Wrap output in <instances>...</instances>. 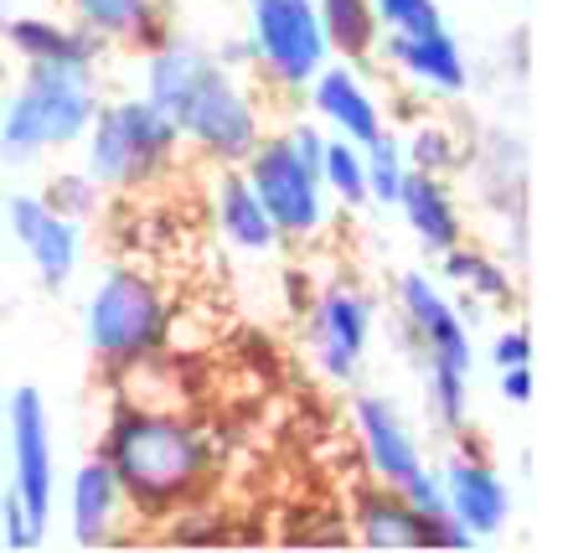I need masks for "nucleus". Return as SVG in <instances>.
I'll return each mask as SVG.
<instances>
[{
    "label": "nucleus",
    "mask_w": 568,
    "mask_h": 553,
    "mask_svg": "<svg viewBox=\"0 0 568 553\" xmlns=\"http://www.w3.org/2000/svg\"><path fill=\"white\" fill-rule=\"evenodd\" d=\"M352 430H357L362 461H367L373 481H383L393 492H408L429 471L419 434H414V424H408L404 409L393 404L388 393H357L352 399Z\"/></svg>",
    "instance_id": "nucleus-11"
},
{
    "label": "nucleus",
    "mask_w": 568,
    "mask_h": 553,
    "mask_svg": "<svg viewBox=\"0 0 568 553\" xmlns=\"http://www.w3.org/2000/svg\"><path fill=\"white\" fill-rule=\"evenodd\" d=\"M377 42H383L393 68L404 78H414L419 89L445 93V99L470 89V58H465V47L445 27L408 31V37H377Z\"/></svg>",
    "instance_id": "nucleus-16"
},
{
    "label": "nucleus",
    "mask_w": 568,
    "mask_h": 553,
    "mask_svg": "<svg viewBox=\"0 0 568 553\" xmlns=\"http://www.w3.org/2000/svg\"><path fill=\"white\" fill-rule=\"evenodd\" d=\"M0 512H6V481H0Z\"/></svg>",
    "instance_id": "nucleus-34"
},
{
    "label": "nucleus",
    "mask_w": 568,
    "mask_h": 553,
    "mask_svg": "<svg viewBox=\"0 0 568 553\" xmlns=\"http://www.w3.org/2000/svg\"><path fill=\"white\" fill-rule=\"evenodd\" d=\"M42 197L58 212H68L73 223H89L93 212L104 208V187H99V181H93L83 165H78V171H58V177L42 187Z\"/></svg>",
    "instance_id": "nucleus-27"
},
{
    "label": "nucleus",
    "mask_w": 568,
    "mask_h": 553,
    "mask_svg": "<svg viewBox=\"0 0 568 553\" xmlns=\"http://www.w3.org/2000/svg\"><path fill=\"white\" fill-rule=\"evenodd\" d=\"M239 171L258 192V202H264V212H270L280 243H311V239L326 233V223H331L326 187H321L315 161H305V155L295 150L290 130H264Z\"/></svg>",
    "instance_id": "nucleus-6"
},
{
    "label": "nucleus",
    "mask_w": 568,
    "mask_h": 553,
    "mask_svg": "<svg viewBox=\"0 0 568 553\" xmlns=\"http://www.w3.org/2000/svg\"><path fill=\"white\" fill-rule=\"evenodd\" d=\"M398 315H404L408 336L419 342L424 358L434 362H455L476 373V346H470V321L455 300L439 290L424 270H404L398 274Z\"/></svg>",
    "instance_id": "nucleus-13"
},
{
    "label": "nucleus",
    "mask_w": 568,
    "mask_h": 553,
    "mask_svg": "<svg viewBox=\"0 0 568 553\" xmlns=\"http://www.w3.org/2000/svg\"><path fill=\"white\" fill-rule=\"evenodd\" d=\"M212 58L223 62V68H233V73H248V68H254V58H248V42H227V47H212Z\"/></svg>",
    "instance_id": "nucleus-32"
},
{
    "label": "nucleus",
    "mask_w": 568,
    "mask_h": 553,
    "mask_svg": "<svg viewBox=\"0 0 568 553\" xmlns=\"http://www.w3.org/2000/svg\"><path fill=\"white\" fill-rule=\"evenodd\" d=\"M124 517H130V496H124L114 465H109L104 455H89V461L73 471V481H68V523H73V543H83V549L120 543Z\"/></svg>",
    "instance_id": "nucleus-14"
},
{
    "label": "nucleus",
    "mask_w": 568,
    "mask_h": 553,
    "mask_svg": "<svg viewBox=\"0 0 568 553\" xmlns=\"http://www.w3.org/2000/svg\"><path fill=\"white\" fill-rule=\"evenodd\" d=\"M6 16H11V0H0V27H6Z\"/></svg>",
    "instance_id": "nucleus-33"
},
{
    "label": "nucleus",
    "mask_w": 568,
    "mask_h": 553,
    "mask_svg": "<svg viewBox=\"0 0 568 553\" xmlns=\"http://www.w3.org/2000/svg\"><path fill=\"white\" fill-rule=\"evenodd\" d=\"M78 27H89L93 37H104L109 47H135L145 52L165 31L161 6L155 0H58Z\"/></svg>",
    "instance_id": "nucleus-21"
},
{
    "label": "nucleus",
    "mask_w": 568,
    "mask_h": 553,
    "mask_svg": "<svg viewBox=\"0 0 568 553\" xmlns=\"http://www.w3.org/2000/svg\"><path fill=\"white\" fill-rule=\"evenodd\" d=\"M0 430H6V450H11V486L16 502L27 507L31 527L47 539L52 527V507H58V445H52V414L37 383H16L0 409Z\"/></svg>",
    "instance_id": "nucleus-8"
},
{
    "label": "nucleus",
    "mask_w": 568,
    "mask_h": 553,
    "mask_svg": "<svg viewBox=\"0 0 568 553\" xmlns=\"http://www.w3.org/2000/svg\"><path fill=\"white\" fill-rule=\"evenodd\" d=\"M212 228L239 254H274L280 249V233H274L270 212H264V202H258V192L248 187V177H243L239 165H217V181H212Z\"/></svg>",
    "instance_id": "nucleus-18"
},
{
    "label": "nucleus",
    "mask_w": 568,
    "mask_h": 553,
    "mask_svg": "<svg viewBox=\"0 0 568 553\" xmlns=\"http://www.w3.org/2000/svg\"><path fill=\"white\" fill-rule=\"evenodd\" d=\"M491 362H496V368H511V362H532V331H527V326L496 331Z\"/></svg>",
    "instance_id": "nucleus-30"
},
{
    "label": "nucleus",
    "mask_w": 568,
    "mask_h": 553,
    "mask_svg": "<svg viewBox=\"0 0 568 553\" xmlns=\"http://www.w3.org/2000/svg\"><path fill=\"white\" fill-rule=\"evenodd\" d=\"M362 155H367V202H377V208H393V202H398V192H404V177H408L404 135L383 124V130H377V135L362 145Z\"/></svg>",
    "instance_id": "nucleus-25"
},
{
    "label": "nucleus",
    "mask_w": 568,
    "mask_h": 553,
    "mask_svg": "<svg viewBox=\"0 0 568 553\" xmlns=\"http://www.w3.org/2000/svg\"><path fill=\"white\" fill-rule=\"evenodd\" d=\"M404 155H408V171H434V177H445L449 165L460 161V140L449 135L445 124H419V130L404 140Z\"/></svg>",
    "instance_id": "nucleus-28"
},
{
    "label": "nucleus",
    "mask_w": 568,
    "mask_h": 553,
    "mask_svg": "<svg viewBox=\"0 0 568 553\" xmlns=\"http://www.w3.org/2000/svg\"><path fill=\"white\" fill-rule=\"evenodd\" d=\"M104 104V83L93 62H21L0 99V165H27L62 155L83 140Z\"/></svg>",
    "instance_id": "nucleus-2"
},
{
    "label": "nucleus",
    "mask_w": 568,
    "mask_h": 553,
    "mask_svg": "<svg viewBox=\"0 0 568 553\" xmlns=\"http://www.w3.org/2000/svg\"><path fill=\"white\" fill-rule=\"evenodd\" d=\"M352 533L367 549H429V517H424L404 492H393L383 481L362 486L352 502Z\"/></svg>",
    "instance_id": "nucleus-19"
},
{
    "label": "nucleus",
    "mask_w": 568,
    "mask_h": 553,
    "mask_svg": "<svg viewBox=\"0 0 568 553\" xmlns=\"http://www.w3.org/2000/svg\"><path fill=\"white\" fill-rule=\"evenodd\" d=\"M6 223H11L16 249L27 254L37 280L47 290H68L83 264V223H73L68 212H58L42 192H16L6 202Z\"/></svg>",
    "instance_id": "nucleus-10"
},
{
    "label": "nucleus",
    "mask_w": 568,
    "mask_h": 553,
    "mask_svg": "<svg viewBox=\"0 0 568 553\" xmlns=\"http://www.w3.org/2000/svg\"><path fill=\"white\" fill-rule=\"evenodd\" d=\"M373 16H377V31H383V37H408V31L445 27L439 0H373Z\"/></svg>",
    "instance_id": "nucleus-29"
},
{
    "label": "nucleus",
    "mask_w": 568,
    "mask_h": 553,
    "mask_svg": "<svg viewBox=\"0 0 568 553\" xmlns=\"http://www.w3.org/2000/svg\"><path fill=\"white\" fill-rule=\"evenodd\" d=\"M373 321L377 305L373 295L352 280L326 284L311 305V362L315 373L336 383V389H352L367 362V346H373Z\"/></svg>",
    "instance_id": "nucleus-9"
},
{
    "label": "nucleus",
    "mask_w": 568,
    "mask_h": 553,
    "mask_svg": "<svg viewBox=\"0 0 568 553\" xmlns=\"http://www.w3.org/2000/svg\"><path fill=\"white\" fill-rule=\"evenodd\" d=\"M305 99H311L315 120L326 124L331 135H346V140H357V145H367V140L388 124V114H383V104H377V93L362 83V73L352 68V62L331 58L326 68L305 83Z\"/></svg>",
    "instance_id": "nucleus-15"
},
{
    "label": "nucleus",
    "mask_w": 568,
    "mask_h": 553,
    "mask_svg": "<svg viewBox=\"0 0 568 553\" xmlns=\"http://www.w3.org/2000/svg\"><path fill=\"white\" fill-rule=\"evenodd\" d=\"M171 124L181 130V145L196 150L207 165H243L264 135V109L233 68L212 62L171 109Z\"/></svg>",
    "instance_id": "nucleus-5"
},
{
    "label": "nucleus",
    "mask_w": 568,
    "mask_h": 553,
    "mask_svg": "<svg viewBox=\"0 0 568 553\" xmlns=\"http://www.w3.org/2000/svg\"><path fill=\"white\" fill-rule=\"evenodd\" d=\"M424 409L439 434H460L470 419V368L424 358Z\"/></svg>",
    "instance_id": "nucleus-23"
},
{
    "label": "nucleus",
    "mask_w": 568,
    "mask_h": 553,
    "mask_svg": "<svg viewBox=\"0 0 568 553\" xmlns=\"http://www.w3.org/2000/svg\"><path fill=\"white\" fill-rule=\"evenodd\" d=\"M78 145H83V171L104 187V197H130L176 165L181 130L145 93H130V99H104Z\"/></svg>",
    "instance_id": "nucleus-3"
},
{
    "label": "nucleus",
    "mask_w": 568,
    "mask_h": 553,
    "mask_svg": "<svg viewBox=\"0 0 568 553\" xmlns=\"http://www.w3.org/2000/svg\"><path fill=\"white\" fill-rule=\"evenodd\" d=\"M434 476H439L445 512L476 543L496 539V533L511 523V486H507V476L486 461V455H476V450H455Z\"/></svg>",
    "instance_id": "nucleus-12"
},
{
    "label": "nucleus",
    "mask_w": 568,
    "mask_h": 553,
    "mask_svg": "<svg viewBox=\"0 0 568 553\" xmlns=\"http://www.w3.org/2000/svg\"><path fill=\"white\" fill-rule=\"evenodd\" d=\"M393 208L404 212L408 233H414L429 254H449L455 243H465L460 202H455V192H449V181L434 177V171H408L404 192H398Z\"/></svg>",
    "instance_id": "nucleus-20"
},
{
    "label": "nucleus",
    "mask_w": 568,
    "mask_h": 553,
    "mask_svg": "<svg viewBox=\"0 0 568 553\" xmlns=\"http://www.w3.org/2000/svg\"><path fill=\"white\" fill-rule=\"evenodd\" d=\"M0 42L16 52V62H104L109 42L78 27L73 16H6Z\"/></svg>",
    "instance_id": "nucleus-17"
},
{
    "label": "nucleus",
    "mask_w": 568,
    "mask_h": 553,
    "mask_svg": "<svg viewBox=\"0 0 568 553\" xmlns=\"http://www.w3.org/2000/svg\"><path fill=\"white\" fill-rule=\"evenodd\" d=\"M0 409H6V389H0Z\"/></svg>",
    "instance_id": "nucleus-35"
},
{
    "label": "nucleus",
    "mask_w": 568,
    "mask_h": 553,
    "mask_svg": "<svg viewBox=\"0 0 568 553\" xmlns=\"http://www.w3.org/2000/svg\"><path fill=\"white\" fill-rule=\"evenodd\" d=\"M501 399L517 404V409L532 399V362H511V368H501Z\"/></svg>",
    "instance_id": "nucleus-31"
},
{
    "label": "nucleus",
    "mask_w": 568,
    "mask_h": 553,
    "mask_svg": "<svg viewBox=\"0 0 568 553\" xmlns=\"http://www.w3.org/2000/svg\"><path fill=\"white\" fill-rule=\"evenodd\" d=\"M165 331H171V300L145 270L114 264L104 280L89 290L83 305V336H89L93 362L109 378H130L161 358Z\"/></svg>",
    "instance_id": "nucleus-4"
},
{
    "label": "nucleus",
    "mask_w": 568,
    "mask_h": 553,
    "mask_svg": "<svg viewBox=\"0 0 568 553\" xmlns=\"http://www.w3.org/2000/svg\"><path fill=\"white\" fill-rule=\"evenodd\" d=\"M315 171H321V187H326V197H336L346 212L367 208V155H362L357 140L326 135Z\"/></svg>",
    "instance_id": "nucleus-24"
},
{
    "label": "nucleus",
    "mask_w": 568,
    "mask_h": 553,
    "mask_svg": "<svg viewBox=\"0 0 568 553\" xmlns=\"http://www.w3.org/2000/svg\"><path fill=\"white\" fill-rule=\"evenodd\" d=\"M99 455L114 465L130 512L165 523L176 507L212 492L217 481V445L196 419L155 404H114L99 440Z\"/></svg>",
    "instance_id": "nucleus-1"
},
{
    "label": "nucleus",
    "mask_w": 568,
    "mask_h": 553,
    "mask_svg": "<svg viewBox=\"0 0 568 553\" xmlns=\"http://www.w3.org/2000/svg\"><path fill=\"white\" fill-rule=\"evenodd\" d=\"M445 259V274L460 290H470L476 300H511V270L507 264H496L491 254H480V249H465V243H455L449 254H439Z\"/></svg>",
    "instance_id": "nucleus-26"
},
{
    "label": "nucleus",
    "mask_w": 568,
    "mask_h": 553,
    "mask_svg": "<svg viewBox=\"0 0 568 553\" xmlns=\"http://www.w3.org/2000/svg\"><path fill=\"white\" fill-rule=\"evenodd\" d=\"M315 16H321L331 58H346V62L373 58L377 37H383L373 16V0H315Z\"/></svg>",
    "instance_id": "nucleus-22"
},
{
    "label": "nucleus",
    "mask_w": 568,
    "mask_h": 553,
    "mask_svg": "<svg viewBox=\"0 0 568 553\" xmlns=\"http://www.w3.org/2000/svg\"><path fill=\"white\" fill-rule=\"evenodd\" d=\"M243 6H248L243 42L254 73L280 93H305V83L331 62L315 0H243Z\"/></svg>",
    "instance_id": "nucleus-7"
}]
</instances>
